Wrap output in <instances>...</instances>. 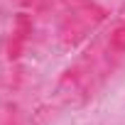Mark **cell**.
Instances as JSON below:
<instances>
[{
  "mask_svg": "<svg viewBox=\"0 0 125 125\" xmlns=\"http://www.w3.org/2000/svg\"><path fill=\"white\" fill-rule=\"evenodd\" d=\"M103 17H105V10L98 8L96 3H88V0L76 3L71 8V12L64 17V22H61V39H64V44L76 47L79 42H83L88 37V32L103 22Z\"/></svg>",
  "mask_w": 125,
  "mask_h": 125,
  "instance_id": "1",
  "label": "cell"
},
{
  "mask_svg": "<svg viewBox=\"0 0 125 125\" xmlns=\"http://www.w3.org/2000/svg\"><path fill=\"white\" fill-rule=\"evenodd\" d=\"M30 34H32V20H30V15L20 12V15L15 17L12 37H10V47H8V54H10V59H17V56L22 54V49H25V44H27Z\"/></svg>",
  "mask_w": 125,
  "mask_h": 125,
  "instance_id": "2",
  "label": "cell"
},
{
  "mask_svg": "<svg viewBox=\"0 0 125 125\" xmlns=\"http://www.w3.org/2000/svg\"><path fill=\"white\" fill-rule=\"evenodd\" d=\"M110 49L118 52V54H125V25H120L110 34Z\"/></svg>",
  "mask_w": 125,
  "mask_h": 125,
  "instance_id": "3",
  "label": "cell"
}]
</instances>
